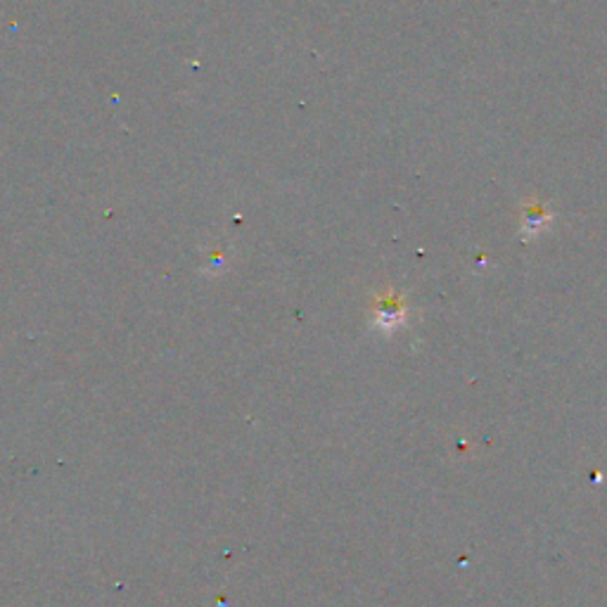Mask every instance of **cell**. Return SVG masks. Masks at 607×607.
I'll return each mask as SVG.
<instances>
[{
    "mask_svg": "<svg viewBox=\"0 0 607 607\" xmlns=\"http://www.w3.org/2000/svg\"><path fill=\"white\" fill-rule=\"evenodd\" d=\"M373 301H375L373 325L378 328L382 335H392V332L406 325L409 307L406 301H403V297L397 290H392V287L385 293H375Z\"/></svg>",
    "mask_w": 607,
    "mask_h": 607,
    "instance_id": "1",
    "label": "cell"
},
{
    "mask_svg": "<svg viewBox=\"0 0 607 607\" xmlns=\"http://www.w3.org/2000/svg\"><path fill=\"white\" fill-rule=\"evenodd\" d=\"M553 221V214L551 209H548L543 202H525L523 207V226H519V236H523L525 240H534L539 233H543V230L551 226Z\"/></svg>",
    "mask_w": 607,
    "mask_h": 607,
    "instance_id": "2",
    "label": "cell"
}]
</instances>
